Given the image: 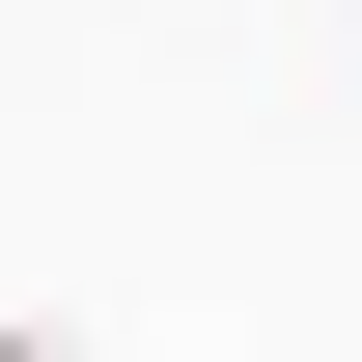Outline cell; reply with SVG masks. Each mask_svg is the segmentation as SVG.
I'll return each mask as SVG.
<instances>
[{"mask_svg": "<svg viewBox=\"0 0 362 362\" xmlns=\"http://www.w3.org/2000/svg\"><path fill=\"white\" fill-rule=\"evenodd\" d=\"M0 362H84V334H56V307H0Z\"/></svg>", "mask_w": 362, "mask_h": 362, "instance_id": "cell-1", "label": "cell"}, {"mask_svg": "<svg viewBox=\"0 0 362 362\" xmlns=\"http://www.w3.org/2000/svg\"><path fill=\"white\" fill-rule=\"evenodd\" d=\"M334 28H362V0H334Z\"/></svg>", "mask_w": 362, "mask_h": 362, "instance_id": "cell-2", "label": "cell"}]
</instances>
